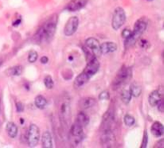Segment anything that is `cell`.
<instances>
[{
    "instance_id": "6da1fadb",
    "label": "cell",
    "mask_w": 164,
    "mask_h": 148,
    "mask_svg": "<svg viewBox=\"0 0 164 148\" xmlns=\"http://www.w3.org/2000/svg\"><path fill=\"white\" fill-rule=\"evenodd\" d=\"M87 64L86 67L82 73L78 75L75 79V85L77 87L82 86V85L87 83L88 80L97 73L99 67H100V63H99V60L97 59V57L95 56L89 51L87 52Z\"/></svg>"
},
{
    "instance_id": "7a4b0ae2",
    "label": "cell",
    "mask_w": 164,
    "mask_h": 148,
    "mask_svg": "<svg viewBox=\"0 0 164 148\" xmlns=\"http://www.w3.org/2000/svg\"><path fill=\"white\" fill-rule=\"evenodd\" d=\"M148 27V20L146 18H142L137 21L134 24V29L131 31V35L128 38L125 39V47H129L134 45L137 40L141 37L143 32Z\"/></svg>"
},
{
    "instance_id": "3957f363",
    "label": "cell",
    "mask_w": 164,
    "mask_h": 148,
    "mask_svg": "<svg viewBox=\"0 0 164 148\" xmlns=\"http://www.w3.org/2000/svg\"><path fill=\"white\" fill-rule=\"evenodd\" d=\"M56 30V20L54 19H50L42 27L38 30L35 35V39L39 43L43 41H47L54 36Z\"/></svg>"
},
{
    "instance_id": "277c9868",
    "label": "cell",
    "mask_w": 164,
    "mask_h": 148,
    "mask_svg": "<svg viewBox=\"0 0 164 148\" xmlns=\"http://www.w3.org/2000/svg\"><path fill=\"white\" fill-rule=\"evenodd\" d=\"M59 112L60 120L63 124L66 127L69 125L71 119V108L70 100L67 98L66 99L64 98L60 103Z\"/></svg>"
},
{
    "instance_id": "5b68a950",
    "label": "cell",
    "mask_w": 164,
    "mask_h": 148,
    "mask_svg": "<svg viewBox=\"0 0 164 148\" xmlns=\"http://www.w3.org/2000/svg\"><path fill=\"white\" fill-rule=\"evenodd\" d=\"M131 75H132V71L131 68L127 67H122L113 82V87L115 90L127 83L131 79Z\"/></svg>"
},
{
    "instance_id": "8992f818",
    "label": "cell",
    "mask_w": 164,
    "mask_h": 148,
    "mask_svg": "<svg viewBox=\"0 0 164 148\" xmlns=\"http://www.w3.org/2000/svg\"><path fill=\"white\" fill-rule=\"evenodd\" d=\"M126 19H127V16H126V13L124 12V10L122 7L116 8L115 10L111 22V26L113 29L117 30L120 27H122L123 25L125 23Z\"/></svg>"
},
{
    "instance_id": "52a82bcc",
    "label": "cell",
    "mask_w": 164,
    "mask_h": 148,
    "mask_svg": "<svg viewBox=\"0 0 164 148\" xmlns=\"http://www.w3.org/2000/svg\"><path fill=\"white\" fill-rule=\"evenodd\" d=\"M40 138V131L38 126L35 124H31L29 127L27 132V143L30 147H35L39 143Z\"/></svg>"
},
{
    "instance_id": "ba28073f",
    "label": "cell",
    "mask_w": 164,
    "mask_h": 148,
    "mask_svg": "<svg viewBox=\"0 0 164 148\" xmlns=\"http://www.w3.org/2000/svg\"><path fill=\"white\" fill-rule=\"evenodd\" d=\"M70 134H71V137L72 138V141L74 142V143L77 144L78 142H80L82 139V136H83V127H81L79 124L75 123L71 127Z\"/></svg>"
},
{
    "instance_id": "9c48e42d",
    "label": "cell",
    "mask_w": 164,
    "mask_h": 148,
    "mask_svg": "<svg viewBox=\"0 0 164 148\" xmlns=\"http://www.w3.org/2000/svg\"><path fill=\"white\" fill-rule=\"evenodd\" d=\"M85 45H86L87 49V51L93 54L95 56L98 57L100 55V44H99V42L96 39H95V38H89V39L86 40Z\"/></svg>"
},
{
    "instance_id": "30bf717a",
    "label": "cell",
    "mask_w": 164,
    "mask_h": 148,
    "mask_svg": "<svg viewBox=\"0 0 164 148\" xmlns=\"http://www.w3.org/2000/svg\"><path fill=\"white\" fill-rule=\"evenodd\" d=\"M78 26V18L73 16L70 18L64 27V34L67 36H71L76 32Z\"/></svg>"
},
{
    "instance_id": "8fae6325",
    "label": "cell",
    "mask_w": 164,
    "mask_h": 148,
    "mask_svg": "<svg viewBox=\"0 0 164 148\" xmlns=\"http://www.w3.org/2000/svg\"><path fill=\"white\" fill-rule=\"evenodd\" d=\"M115 140V139L112 130H103L101 136V142L105 147H111L114 144Z\"/></svg>"
},
{
    "instance_id": "7c38bea8",
    "label": "cell",
    "mask_w": 164,
    "mask_h": 148,
    "mask_svg": "<svg viewBox=\"0 0 164 148\" xmlns=\"http://www.w3.org/2000/svg\"><path fill=\"white\" fill-rule=\"evenodd\" d=\"M87 0H71L67 4V9L70 12H77L86 6Z\"/></svg>"
},
{
    "instance_id": "4fadbf2b",
    "label": "cell",
    "mask_w": 164,
    "mask_h": 148,
    "mask_svg": "<svg viewBox=\"0 0 164 148\" xmlns=\"http://www.w3.org/2000/svg\"><path fill=\"white\" fill-rule=\"evenodd\" d=\"M117 50V45L112 42H106L100 45L101 54H109V53L115 52Z\"/></svg>"
},
{
    "instance_id": "5bb4252c",
    "label": "cell",
    "mask_w": 164,
    "mask_h": 148,
    "mask_svg": "<svg viewBox=\"0 0 164 148\" xmlns=\"http://www.w3.org/2000/svg\"><path fill=\"white\" fill-rule=\"evenodd\" d=\"M162 99V94L160 93V91L159 90H155L150 94L148 101H149L150 105L152 107H155Z\"/></svg>"
},
{
    "instance_id": "9a60e30c",
    "label": "cell",
    "mask_w": 164,
    "mask_h": 148,
    "mask_svg": "<svg viewBox=\"0 0 164 148\" xmlns=\"http://www.w3.org/2000/svg\"><path fill=\"white\" fill-rule=\"evenodd\" d=\"M151 133L153 134L155 137H160L164 133V127L161 123L155 122L153 125L151 126Z\"/></svg>"
},
{
    "instance_id": "2e32d148",
    "label": "cell",
    "mask_w": 164,
    "mask_h": 148,
    "mask_svg": "<svg viewBox=\"0 0 164 148\" xmlns=\"http://www.w3.org/2000/svg\"><path fill=\"white\" fill-rule=\"evenodd\" d=\"M42 145L43 148H52L53 142H52V137L49 131H46L43 134L42 137Z\"/></svg>"
},
{
    "instance_id": "e0dca14e",
    "label": "cell",
    "mask_w": 164,
    "mask_h": 148,
    "mask_svg": "<svg viewBox=\"0 0 164 148\" xmlns=\"http://www.w3.org/2000/svg\"><path fill=\"white\" fill-rule=\"evenodd\" d=\"M75 123L79 124L82 127H87V126L88 125V123H89V117H88V115L86 113L81 111V112L78 113V115H77Z\"/></svg>"
},
{
    "instance_id": "ac0fdd59",
    "label": "cell",
    "mask_w": 164,
    "mask_h": 148,
    "mask_svg": "<svg viewBox=\"0 0 164 148\" xmlns=\"http://www.w3.org/2000/svg\"><path fill=\"white\" fill-rule=\"evenodd\" d=\"M95 99L93 98L87 97V98H83L82 99L80 100L79 102V106L82 109H88L93 107L95 104Z\"/></svg>"
},
{
    "instance_id": "d6986e66",
    "label": "cell",
    "mask_w": 164,
    "mask_h": 148,
    "mask_svg": "<svg viewBox=\"0 0 164 148\" xmlns=\"http://www.w3.org/2000/svg\"><path fill=\"white\" fill-rule=\"evenodd\" d=\"M6 129H7V132L8 135H9L11 138L14 139V138H15V137L17 136V134H18V127H17V126L15 125L14 123H7V124L6 126Z\"/></svg>"
},
{
    "instance_id": "ffe728a7",
    "label": "cell",
    "mask_w": 164,
    "mask_h": 148,
    "mask_svg": "<svg viewBox=\"0 0 164 148\" xmlns=\"http://www.w3.org/2000/svg\"><path fill=\"white\" fill-rule=\"evenodd\" d=\"M130 93H131V96L134 97H138L142 93V87L138 83L134 82L130 86V90H129Z\"/></svg>"
},
{
    "instance_id": "44dd1931",
    "label": "cell",
    "mask_w": 164,
    "mask_h": 148,
    "mask_svg": "<svg viewBox=\"0 0 164 148\" xmlns=\"http://www.w3.org/2000/svg\"><path fill=\"white\" fill-rule=\"evenodd\" d=\"M35 106L38 108L43 110L47 106V99L43 95H38L36 96L35 99Z\"/></svg>"
},
{
    "instance_id": "7402d4cb",
    "label": "cell",
    "mask_w": 164,
    "mask_h": 148,
    "mask_svg": "<svg viewBox=\"0 0 164 148\" xmlns=\"http://www.w3.org/2000/svg\"><path fill=\"white\" fill-rule=\"evenodd\" d=\"M22 66H15L8 70V75L11 76H19L22 74Z\"/></svg>"
},
{
    "instance_id": "603a6c76",
    "label": "cell",
    "mask_w": 164,
    "mask_h": 148,
    "mask_svg": "<svg viewBox=\"0 0 164 148\" xmlns=\"http://www.w3.org/2000/svg\"><path fill=\"white\" fill-rule=\"evenodd\" d=\"M131 95L130 91L127 90H123L121 93V99L125 104H128L131 99Z\"/></svg>"
},
{
    "instance_id": "cb8c5ba5",
    "label": "cell",
    "mask_w": 164,
    "mask_h": 148,
    "mask_svg": "<svg viewBox=\"0 0 164 148\" xmlns=\"http://www.w3.org/2000/svg\"><path fill=\"white\" fill-rule=\"evenodd\" d=\"M123 121H124V123L127 127H131L135 123V119L133 116L130 115V114H126L124 118H123Z\"/></svg>"
},
{
    "instance_id": "d4e9b609",
    "label": "cell",
    "mask_w": 164,
    "mask_h": 148,
    "mask_svg": "<svg viewBox=\"0 0 164 148\" xmlns=\"http://www.w3.org/2000/svg\"><path fill=\"white\" fill-rule=\"evenodd\" d=\"M44 84L47 89H52L53 88V86H54V82H53V79H52V78H51V76H50V75H47V76H46V77H45Z\"/></svg>"
},
{
    "instance_id": "484cf974",
    "label": "cell",
    "mask_w": 164,
    "mask_h": 148,
    "mask_svg": "<svg viewBox=\"0 0 164 148\" xmlns=\"http://www.w3.org/2000/svg\"><path fill=\"white\" fill-rule=\"evenodd\" d=\"M38 58V53L35 51H31L28 55V61L30 63H34L35 62H36V60Z\"/></svg>"
},
{
    "instance_id": "4316f807",
    "label": "cell",
    "mask_w": 164,
    "mask_h": 148,
    "mask_svg": "<svg viewBox=\"0 0 164 148\" xmlns=\"http://www.w3.org/2000/svg\"><path fill=\"white\" fill-rule=\"evenodd\" d=\"M109 98H110V94H109V92L106 91V90L101 92L99 96V99L100 100H108Z\"/></svg>"
},
{
    "instance_id": "83f0119b",
    "label": "cell",
    "mask_w": 164,
    "mask_h": 148,
    "mask_svg": "<svg viewBox=\"0 0 164 148\" xmlns=\"http://www.w3.org/2000/svg\"><path fill=\"white\" fill-rule=\"evenodd\" d=\"M148 135L147 131H145L143 135V139L142 144H141V148H146L148 146Z\"/></svg>"
},
{
    "instance_id": "f1b7e54d",
    "label": "cell",
    "mask_w": 164,
    "mask_h": 148,
    "mask_svg": "<svg viewBox=\"0 0 164 148\" xmlns=\"http://www.w3.org/2000/svg\"><path fill=\"white\" fill-rule=\"evenodd\" d=\"M163 102H164L163 99H162L159 101V103L157 104V106H158V110H159L161 113L164 112V103Z\"/></svg>"
},
{
    "instance_id": "f546056e",
    "label": "cell",
    "mask_w": 164,
    "mask_h": 148,
    "mask_svg": "<svg viewBox=\"0 0 164 148\" xmlns=\"http://www.w3.org/2000/svg\"><path fill=\"white\" fill-rule=\"evenodd\" d=\"M131 35V30H128V29H125V30H123V33H122V36H123L124 39H127L128 38L129 36Z\"/></svg>"
},
{
    "instance_id": "4dcf8cb0",
    "label": "cell",
    "mask_w": 164,
    "mask_h": 148,
    "mask_svg": "<svg viewBox=\"0 0 164 148\" xmlns=\"http://www.w3.org/2000/svg\"><path fill=\"white\" fill-rule=\"evenodd\" d=\"M16 110H17V111H18V112H22V111H23V110H24L23 105H22L20 102H19V103H16Z\"/></svg>"
},
{
    "instance_id": "1f68e13d",
    "label": "cell",
    "mask_w": 164,
    "mask_h": 148,
    "mask_svg": "<svg viewBox=\"0 0 164 148\" xmlns=\"http://www.w3.org/2000/svg\"><path fill=\"white\" fill-rule=\"evenodd\" d=\"M155 147L158 148H163L164 147V139H160L159 142H157L156 144L155 145Z\"/></svg>"
},
{
    "instance_id": "d6a6232c",
    "label": "cell",
    "mask_w": 164,
    "mask_h": 148,
    "mask_svg": "<svg viewBox=\"0 0 164 148\" xmlns=\"http://www.w3.org/2000/svg\"><path fill=\"white\" fill-rule=\"evenodd\" d=\"M41 62L43 64H46L48 62V58L47 56H43L41 58Z\"/></svg>"
},
{
    "instance_id": "836d02e7",
    "label": "cell",
    "mask_w": 164,
    "mask_h": 148,
    "mask_svg": "<svg viewBox=\"0 0 164 148\" xmlns=\"http://www.w3.org/2000/svg\"><path fill=\"white\" fill-rule=\"evenodd\" d=\"M148 1H149V2H151V1H153V0H148Z\"/></svg>"
}]
</instances>
